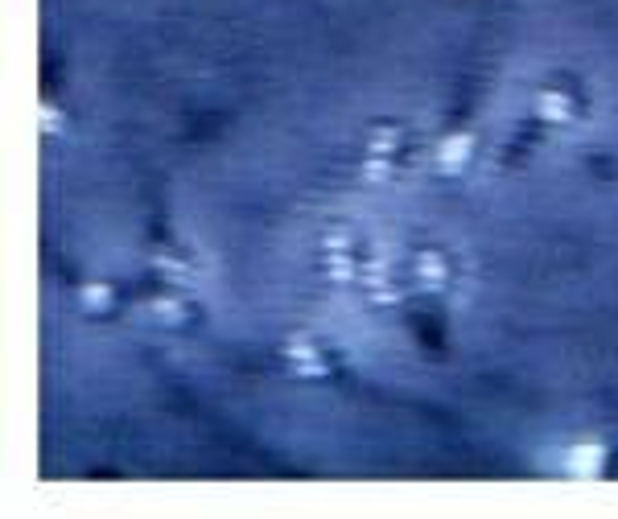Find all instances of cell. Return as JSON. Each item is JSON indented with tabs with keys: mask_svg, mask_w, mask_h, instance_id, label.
I'll use <instances>...</instances> for the list:
<instances>
[{
	"mask_svg": "<svg viewBox=\"0 0 618 519\" xmlns=\"http://www.w3.org/2000/svg\"><path fill=\"white\" fill-rule=\"evenodd\" d=\"M470 161V136H445L441 141V149H437V165L445 169V173H454V169H462Z\"/></svg>",
	"mask_w": 618,
	"mask_h": 519,
	"instance_id": "1",
	"label": "cell"
},
{
	"mask_svg": "<svg viewBox=\"0 0 618 519\" xmlns=\"http://www.w3.org/2000/svg\"><path fill=\"white\" fill-rule=\"evenodd\" d=\"M602 462H606V449L594 441V445H577L573 454H569V466H573V474H598L602 470Z\"/></svg>",
	"mask_w": 618,
	"mask_h": 519,
	"instance_id": "2",
	"label": "cell"
},
{
	"mask_svg": "<svg viewBox=\"0 0 618 519\" xmlns=\"http://www.w3.org/2000/svg\"><path fill=\"white\" fill-rule=\"evenodd\" d=\"M573 112H577V108H573V99H569L565 91H544V95H540V116H544V120H557V124H561V120H569Z\"/></svg>",
	"mask_w": 618,
	"mask_h": 519,
	"instance_id": "3",
	"label": "cell"
},
{
	"mask_svg": "<svg viewBox=\"0 0 618 519\" xmlns=\"http://www.w3.org/2000/svg\"><path fill=\"white\" fill-rule=\"evenodd\" d=\"M417 276L429 285V289H441L445 285V276H450V268H445V260L437 256V252H425L421 260H417Z\"/></svg>",
	"mask_w": 618,
	"mask_h": 519,
	"instance_id": "4",
	"label": "cell"
},
{
	"mask_svg": "<svg viewBox=\"0 0 618 519\" xmlns=\"http://www.w3.org/2000/svg\"><path fill=\"white\" fill-rule=\"evenodd\" d=\"M289 359L301 363L297 371H309V375H318L322 363H326V359L318 355V346H314V342H293V346H289Z\"/></svg>",
	"mask_w": 618,
	"mask_h": 519,
	"instance_id": "5",
	"label": "cell"
},
{
	"mask_svg": "<svg viewBox=\"0 0 618 519\" xmlns=\"http://www.w3.org/2000/svg\"><path fill=\"white\" fill-rule=\"evenodd\" d=\"M108 289H103V285H95V289H83V305L87 309H108Z\"/></svg>",
	"mask_w": 618,
	"mask_h": 519,
	"instance_id": "6",
	"label": "cell"
}]
</instances>
